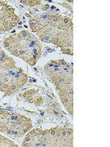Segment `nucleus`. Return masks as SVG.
<instances>
[{
  "label": "nucleus",
  "instance_id": "6e6552de",
  "mask_svg": "<svg viewBox=\"0 0 110 147\" xmlns=\"http://www.w3.org/2000/svg\"><path fill=\"white\" fill-rule=\"evenodd\" d=\"M0 146H17V145L7 138L0 136Z\"/></svg>",
  "mask_w": 110,
  "mask_h": 147
},
{
  "label": "nucleus",
  "instance_id": "f03ea898",
  "mask_svg": "<svg viewBox=\"0 0 110 147\" xmlns=\"http://www.w3.org/2000/svg\"><path fill=\"white\" fill-rule=\"evenodd\" d=\"M45 70L50 81L54 85L64 107L73 115V68L64 60H52L46 66Z\"/></svg>",
  "mask_w": 110,
  "mask_h": 147
},
{
  "label": "nucleus",
  "instance_id": "0eeeda50",
  "mask_svg": "<svg viewBox=\"0 0 110 147\" xmlns=\"http://www.w3.org/2000/svg\"><path fill=\"white\" fill-rule=\"evenodd\" d=\"M19 18L11 6L5 2H0V32H7L15 27Z\"/></svg>",
  "mask_w": 110,
  "mask_h": 147
},
{
  "label": "nucleus",
  "instance_id": "20e7f679",
  "mask_svg": "<svg viewBox=\"0 0 110 147\" xmlns=\"http://www.w3.org/2000/svg\"><path fill=\"white\" fill-rule=\"evenodd\" d=\"M23 146H73V129L52 128L36 129L30 132L23 142Z\"/></svg>",
  "mask_w": 110,
  "mask_h": 147
},
{
  "label": "nucleus",
  "instance_id": "7ed1b4c3",
  "mask_svg": "<svg viewBox=\"0 0 110 147\" xmlns=\"http://www.w3.org/2000/svg\"><path fill=\"white\" fill-rule=\"evenodd\" d=\"M3 46L10 54L31 65H35L41 56L40 41L33 34L25 30L10 35L4 40Z\"/></svg>",
  "mask_w": 110,
  "mask_h": 147
},
{
  "label": "nucleus",
  "instance_id": "39448f33",
  "mask_svg": "<svg viewBox=\"0 0 110 147\" xmlns=\"http://www.w3.org/2000/svg\"><path fill=\"white\" fill-rule=\"evenodd\" d=\"M27 75L15 65L14 60L0 49V91L10 95L26 83Z\"/></svg>",
  "mask_w": 110,
  "mask_h": 147
},
{
  "label": "nucleus",
  "instance_id": "423d86ee",
  "mask_svg": "<svg viewBox=\"0 0 110 147\" xmlns=\"http://www.w3.org/2000/svg\"><path fill=\"white\" fill-rule=\"evenodd\" d=\"M32 127V121L24 115L0 110V131L21 137Z\"/></svg>",
  "mask_w": 110,
  "mask_h": 147
},
{
  "label": "nucleus",
  "instance_id": "f257e3e1",
  "mask_svg": "<svg viewBox=\"0 0 110 147\" xmlns=\"http://www.w3.org/2000/svg\"><path fill=\"white\" fill-rule=\"evenodd\" d=\"M33 32L42 41L60 47L65 53L73 55V27L71 19L52 11L38 14L29 22Z\"/></svg>",
  "mask_w": 110,
  "mask_h": 147
}]
</instances>
